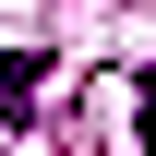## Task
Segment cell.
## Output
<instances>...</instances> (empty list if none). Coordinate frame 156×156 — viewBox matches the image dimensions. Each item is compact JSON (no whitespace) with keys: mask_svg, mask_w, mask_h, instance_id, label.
<instances>
[{"mask_svg":"<svg viewBox=\"0 0 156 156\" xmlns=\"http://www.w3.org/2000/svg\"><path fill=\"white\" fill-rule=\"evenodd\" d=\"M36 84H48V48H12L0 60V120H36Z\"/></svg>","mask_w":156,"mask_h":156,"instance_id":"obj_1","label":"cell"},{"mask_svg":"<svg viewBox=\"0 0 156 156\" xmlns=\"http://www.w3.org/2000/svg\"><path fill=\"white\" fill-rule=\"evenodd\" d=\"M144 156H156V72H144Z\"/></svg>","mask_w":156,"mask_h":156,"instance_id":"obj_2","label":"cell"}]
</instances>
